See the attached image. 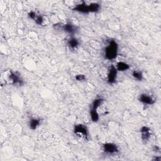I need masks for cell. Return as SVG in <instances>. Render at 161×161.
<instances>
[{
  "instance_id": "2e32d148",
  "label": "cell",
  "mask_w": 161,
  "mask_h": 161,
  "mask_svg": "<svg viewBox=\"0 0 161 161\" xmlns=\"http://www.w3.org/2000/svg\"><path fill=\"white\" fill-rule=\"evenodd\" d=\"M132 76L134 79L138 80H142L143 79V74L141 71H134L132 72Z\"/></svg>"
},
{
  "instance_id": "ffe728a7",
  "label": "cell",
  "mask_w": 161,
  "mask_h": 161,
  "mask_svg": "<svg viewBox=\"0 0 161 161\" xmlns=\"http://www.w3.org/2000/svg\"><path fill=\"white\" fill-rule=\"evenodd\" d=\"M154 150L155 152H159V151H160V148H159L158 146L155 145L154 147Z\"/></svg>"
},
{
  "instance_id": "4fadbf2b",
  "label": "cell",
  "mask_w": 161,
  "mask_h": 161,
  "mask_svg": "<svg viewBox=\"0 0 161 161\" xmlns=\"http://www.w3.org/2000/svg\"><path fill=\"white\" fill-rule=\"evenodd\" d=\"M116 68L118 71L124 72V71H127L129 69H130V66L127 63H125V62H122V61H120V62H117L116 66Z\"/></svg>"
},
{
  "instance_id": "6da1fadb",
  "label": "cell",
  "mask_w": 161,
  "mask_h": 161,
  "mask_svg": "<svg viewBox=\"0 0 161 161\" xmlns=\"http://www.w3.org/2000/svg\"><path fill=\"white\" fill-rule=\"evenodd\" d=\"M118 46L115 40H110L104 51L105 58L109 61L115 59L118 55Z\"/></svg>"
},
{
  "instance_id": "9a60e30c",
  "label": "cell",
  "mask_w": 161,
  "mask_h": 161,
  "mask_svg": "<svg viewBox=\"0 0 161 161\" xmlns=\"http://www.w3.org/2000/svg\"><path fill=\"white\" fill-rule=\"evenodd\" d=\"M90 115L91 120L93 122H97L100 120V114L96 110H95L93 109L90 110Z\"/></svg>"
},
{
  "instance_id": "9c48e42d",
  "label": "cell",
  "mask_w": 161,
  "mask_h": 161,
  "mask_svg": "<svg viewBox=\"0 0 161 161\" xmlns=\"http://www.w3.org/2000/svg\"><path fill=\"white\" fill-rule=\"evenodd\" d=\"M65 32L71 35H74V34L76 33L77 31V28L72 24L71 23H67L65 25H62V28Z\"/></svg>"
},
{
  "instance_id": "ac0fdd59",
  "label": "cell",
  "mask_w": 161,
  "mask_h": 161,
  "mask_svg": "<svg viewBox=\"0 0 161 161\" xmlns=\"http://www.w3.org/2000/svg\"><path fill=\"white\" fill-rule=\"evenodd\" d=\"M35 23L38 25H42L44 22V17L42 15H37L36 19L34 20Z\"/></svg>"
},
{
  "instance_id": "5b68a950",
  "label": "cell",
  "mask_w": 161,
  "mask_h": 161,
  "mask_svg": "<svg viewBox=\"0 0 161 161\" xmlns=\"http://www.w3.org/2000/svg\"><path fill=\"white\" fill-rule=\"evenodd\" d=\"M117 74H118V71H117L116 67L113 65H111L110 67V69L108 70V76H107V82L110 85L114 84L116 82Z\"/></svg>"
},
{
  "instance_id": "8fae6325",
  "label": "cell",
  "mask_w": 161,
  "mask_h": 161,
  "mask_svg": "<svg viewBox=\"0 0 161 161\" xmlns=\"http://www.w3.org/2000/svg\"><path fill=\"white\" fill-rule=\"evenodd\" d=\"M42 123V120L40 118H31L29 120L28 127L32 130H36Z\"/></svg>"
},
{
  "instance_id": "3957f363",
  "label": "cell",
  "mask_w": 161,
  "mask_h": 161,
  "mask_svg": "<svg viewBox=\"0 0 161 161\" xmlns=\"http://www.w3.org/2000/svg\"><path fill=\"white\" fill-rule=\"evenodd\" d=\"M7 79V81H9L10 85L18 86H22L24 85L23 80L20 74L17 71L13 72L12 71H10L8 72Z\"/></svg>"
},
{
  "instance_id": "e0dca14e",
  "label": "cell",
  "mask_w": 161,
  "mask_h": 161,
  "mask_svg": "<svg viewBox=\"0 0 161 161\" xmlns=\"http://www.w3.org/2000/svg\"><path fill=\"white\" fill-rule=\"evenodd\" d=\"M76 80L79 82H83L86 80V77L85 74H77L75 77Z\"/></svg>"
},
{
  "instance_id": "5bb4252c",
  "label": "cell",
  "mask_w": 161,
  "mask_h": 161,
  "mask_svg": "<svg viewBox=\"0 0 161 161\" xmlns=\"http://www.w3.org/2000/svg\"><path fill=\"white\" fill-rule=\"evenodd\" d=\"M88 6L90 13H98L101 9V5L98 3H91Z\"/></svg>"
},
{
  "instance_id": "44dd1931",
  "label": "cell",
  "mask_w": 161,
  "mask_h": 161,
  "mask_svg": "<svg viewBox=\"0 0 161 161\" xmlns=\"http://www.w3.org/2000/svg\"><path fill=\"white\" fill-rule=\"evenodd\" d=\"M153 160H154V161H160V160H161V157H160V156L156 157H155V158L153 159Z\"/></svg>"
},
{
  "instance_id": "ba28073f",
  "label": "cell",
  "mask_w": 161,
  "mask_h": 161,
  "mask_svg": "<svg viewBox=\"0 0 161 161\" xmlns=\"http://www.w3.org/2000/svg\"><path fill=\"white\" fill-rule=\"evenodd\" d=\"M73 11L81 13H85V14H88L90 13L89 11V6L85 2L83 1L80 4L77 5L73 9Z\"/></svg>"
},
{
  "instance_id": "7c38bea8",
  "label": "cell",
  "mask_w": 161,
  "mask_h": 161,
  "mask_svg": "<svg viewBox=\"0 0 161 161\" xmlns=\"http://www.w3.org/2000/svg\"><path fill=\"white\" fill-rule=\"evenodd\" d=\"M105 100L101 98H96L95 99L93 103H92V105H91V109H93L95 110H96L98 111V110L103 105V104L105 103Z\"/></svg>"
},
{
  "instance_id": "277c9868",
  "label": "cell",
  "mask_w": 161,
  "mask_h": 161,
  "mask_svg": "<svg viewBox=\"0 0 161 161\" xmlns=\"http://www.w3.org/2000/svg\"><path fill=\"white\" fill-rule=\"evenodd\" d=\"M103 152L108 155H116L119 152L118 146L113 143H106L103 146Z\"/></svg>"
},
{
  "instance_id": "d6986e66",
  "label": "cell",
  "mask_w": 161,
  "mask_h": 161,
  "mask_svg": "<svg viewBox=\"0 0 161 161\" xmlns=\"http://www.w3.org/2000/svg\"><path fill=\"white\" fill-rule=\"evenodd\" d=\"M28 17H29L30 19L35 20L36 19V18H37V17L38 15H37V13H36L35 12L32 11V12H30L28 13Z\"/></svg>"
},
{
  "instance_id": "8992f818",
  "label": "cell",
  "mask_w": 161,
  "mask_h": 161,
  "mask_svg": "<svg viewBox=\"0 0 161 161\" xmlns=\"http://www.w3.org/2000/svg\"><path fill=\"white\" fill-rule=\"evenodd\" d=\"M140 131L141 133L142 140L143 143L145 144L149 141V140L151 137V135H152L151 130L150 129L149 127H148L147 126H143L140 129Z\"/></svg>"
},
{
  "instance_id": "52a82bcc",
  "label": "cell",
  "mask_w": 161,
  "mask_h": 161,
  "mask_svg": "<svg viewBox=\"0 0 161 161\" xmlns=\"http://www.w3.org/2000/svg\"><path fill=\"white\" fill-rule=\"evenodd\" d=\"M139 100L140 102L148 105H152L155 103V100L149 95L142 94L139 96Z\"/></svg>"
},
{
  "instance_id": "30bf717a",
  "label": "cell",
  "mask_w": 161,
  "mask_h": 161,
  "mask_svg": "<svg viewBox=\"0 0 161 161\" xmlns=\"http://www.w3.org/2000/svg\"><path fill=\"white\" fill-rule=\"evenodd\" d=\"M67 45L71 50L74 51V50L77 49V48L79 47V41L77 38H76L75 37H71V38H69L67 40Z\"/></svg>"
},
{
  "instance_id": "7a4b0ae2",
  "label": "cell",
  "mask_w": 161,
  "mask_h": 161,
  "mask_svg": "<svg viewBox=\"0 0 161 161\" xmlns=\"http://www.w3.org/2000/svg\"><path fill=\"white\" fill-rule=\"evenodd\" d=\"M74 134L76 137L82 140H88L89 139V130L85 125H76L74 127Z\"/></svg>"
}]
</instances>
